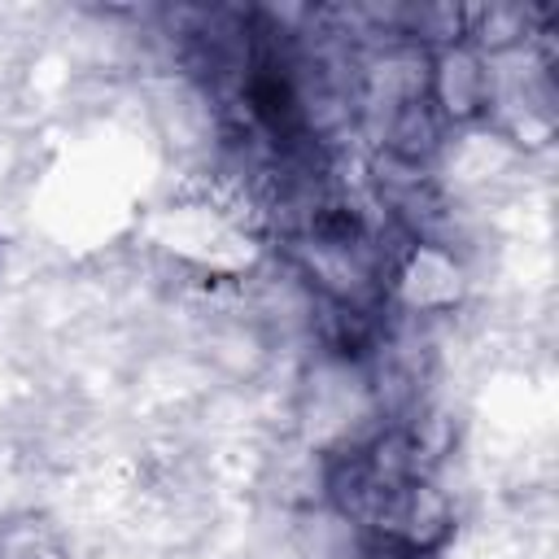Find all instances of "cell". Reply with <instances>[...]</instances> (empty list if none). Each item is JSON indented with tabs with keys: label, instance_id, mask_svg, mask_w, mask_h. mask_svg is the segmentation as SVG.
<instances>
[{
	"label": "cell",
	"instance_id": "cell-1",
	"mask_svg": "<svg viewBox=\"0 0 559 559\" xmlns=\"http://www.w3.org/2000/svg\"><path fill=\"white\" fill-rule=\"evenodd\" d=\"M0 559H66L61 542L44 520H9L0 528Z\"/></svg>",
	"mask_w": 559,
	"mask_h": 559
}]
</instances>
